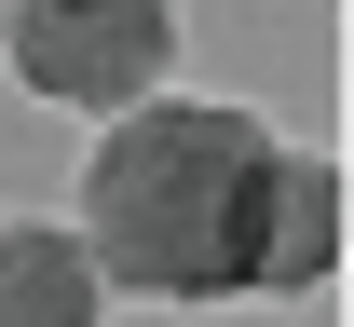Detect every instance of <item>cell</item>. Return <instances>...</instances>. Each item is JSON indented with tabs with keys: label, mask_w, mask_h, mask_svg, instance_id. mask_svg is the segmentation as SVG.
I'll return each mask as SVG.
<instances>
[{
	"label": "cell",
	"mask_w": 354,
	"mask_h": 327,
	"mask_svg": "<svg viewBox=\"0 0 354 327\" xmlns=\"http://www.w3.org/2000/svg\"><path fill=\"white\" fill-rule=\"evenodd\" d=\"M327 273H341V164H327V150H286V178H272V245H259V300L327 286Z\"/></svg>",
	"instance_id": "4"
},
{
	"label": "cell",
	"mask_w": 354,
	"mask_h": 327,
	"mask_svg": "<svg viewBox=\"0 0 354 327\" xmlns=\"http://www.w3.org/2000/svg\"><path fill=\"white\" fill-rule=\"evenodd\" d=\"M286 137L232 95H136L82 164V259L136 300H259Z\"/></svg>",
	"instance_id": "1"
},
{
	"label": "cell",
	"mask_w": 354,
	"mask_h": 327,
	"mask_svg": "<svg viewBox=\"0 0 354 327\" xmlns=\"http://www.w3.org/2000/svg\"><path fill=\"white\" fill-rule=\"evenodd\" d=\"M0 55H14L28 95L123 123L136 95H164V68H177V0H0Z\"/></svg>",
	"instance_id": "2"
},
{
	"label": "cell",
	"mask_w": 354,
	"mask_h": 327,
	"mask_svg": "<svg viewBox=\"0 0 354 327\" xmlns=\"http://www.w3.org/2000/svg\"><path fill=\"white\" fill-rule=\"evenodd\" d=\"M0 327H109V286H95L68 218H14L0 232Z\"/></svg>",
	"instance_id": "3"
}]
</instances>
